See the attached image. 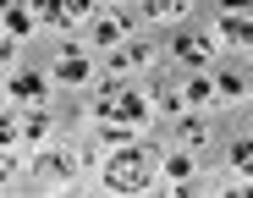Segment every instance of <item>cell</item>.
<instances>
[{
	"mask_svg": "<svg viewBox=\"0 0 253 198\" xmlns=\"http://www.w3.org/2000/svg\"><path fill=\"white\" fill-rule=\"evenodd\" d=\"M94 116H99V127L110 132V138H121L126 127H143V99L126 88V83H105L99 88V99H94Z\"/></svg>",
	"mask_w": 253,
	"mask_h": 198,
	"instance_id": "6da1fadb",
	"label": "cell"
},
{
	"mask_svg": "<svg viewBox=\"0 0 253 198\" xmlns=\"http://www.w3.org/2000/svg\"><path fill=\"white\" fill-rule=\"evenodd\" d=\"M105 187L110 193H149L154 187V154L149 149H121V154H110L105 160Z\"/></svg>",
	"mask_w": 253,
	"mask_h": 198,
	"instance_id": "7a4b0ae2",
	"label": "cell"
},
{
	"mask_svg": "<svg viewBox=\"0 0 253 198\" xmlns=\"http://www.w3.org/2000/svg\"><path fill=\"white\" fill-rule=\"evenodd\" d=\"M215 22H220L226 44H253V0H220Z\"/></svg>",
	"mask_w": 253,
	"mask_h": 198,
	"instance_id": "3957f363",
	"label": "cell"
},
{
	"mask_svg": "<svg viewBox=\"0 0 253 198\" xmlns=\"http://www.w3.org/2000/svg\"><path fill=\"white\" fill-rule=\"evenodd\" d=\"M171 55H176L182 66H204L209 55H215V44H209V39H198V33H182V39H171Z\"/></svg>",
	"mask_w": 253,
	"mask_h": 198,
	"instance_id": "277c9868",
	"label": "cell"
},
{
	"mask_svg": "<svg viewBox=\"0 0 253 198\" xmlns=\"http://www.w3.org/2000/svg\"><path fill=\"white\" fill-rule=\"evenodd\" d=\"M94 17V0H55V17H50V28H83Z\"/></svg>",
	"mask_w": 253,
	"mask_h": 198,
	"instance_id": "5b68a950",
	"label": "cell"
},
{
	"mask_svg": "<svg viewBox=\"0 0 253 198\" xmlns=\"http://www.w3.org/2000/svg\"><path fill=\"white\" fill-rule=\"evenodd\" d=\"M55 83H88V61H83L77 44L61 50V61H55Z\"/></svg>",
	"mask_w": 253,
	"mask_h": 198,
	"instance_id": "8992f818",
	"label": "cell"
},
{
	"mask_svg": "<svg viewBox=\"0 0 253 198\" xmlns=\"http://www.w3.org/2000/svg\"><path fill=\"white\" fill-rule=\"evenodd\" d=\"M33 171L44 176V182H55V187H61V182L72 176V154H39V160H33Z\"/></svg>",
	"mask_w": 253,
	"mask_h": 198,
	"instance_id": "52a82bcc",
	"label": "cell"
},
{
	"mask_svg": "<svg viewBox=\"0 0 253 198\" xmlns=\"http://www.w3.org/2000/svg\"><path fill=\"white\" fill-rule=\"evenodd\" d=\"M0 22H6V33H11V39H28L39 17H33V6H6V17H0Z\"/></svg>",
	"mask_w": 253,
	"mask_h": 198,
	"instance_id": "ba28073f",
	"label": "cell"
},
{
	"mask_svg": "<svg viewBox=\"0 0 253 198\" xmlns=\"http://www.w3.org/2000/svg\"><path fill=\"white\" fill-rule=\"evenodd\" d=\"M226 160H231V171H242V176L253 182V132H248V138H237V143L226 149Z\"/></svg>",
	"mask_w": 253,
	"mask_h": 198,
	"instance_id": "9c48e42d",
	"label": "cell"
},
{
	"mask_svg": "<svg viewBox=\"0 0 253 198\" xmlns=\"http://www.w3.org/2000/svg\"><path fill=\"white\" fill-rule=\"evenodd\" d=\"M11 94L17 99H44V77H39V72H17L11 77Z\"/></svg>",
	"mask_w": 253,
	"mask_h": 198,
	"instance_id": "30bf717a",
	"label": "cell"
},
{
	"mask_svg": "<svg viewBox=\"0 0 253 198\" xmlns=\"http://www.w3.org/2000/svg\"><path fill=\"white\" fill-rule=\"evenodd\" d=\"M165 176H171L176 187L193 182V154H165Z\"/></svg>",
	"mask_w": 253,
	"mask_h": 198,
	"instance_id": "8fae6325",
	"label": "cell"
},
{
	"mask_svg": "<svg viewBox=\"0 0 253 198\" xmlns=\"http://www.w3.org/2000/svg\"><path fill=\"white\" fill-rule=\"evenodd\" d=\"M154 99H160V110H165V116H182V110H187V94H182V88H171V83H160V94H154Z\"/></svg>",
	"mask_w": 253,
	"mask_h": 198,
	"instance_id": "7c38bea8",
	"label": "cell"
},
{
	"mask_svg": "<svg viewBox=\"0 0 253 198\" xmlns=\"http://www.w3.org/2000/svg\"><path fill=\"white\" fill-rule=\"evenodd\" d=\"M121 33H126V22H121V17H105V22L94 28V39H99L105 50H116V44H121Z\"/></svg>",
	"mask_w": 253,
	"mask_h": 198,
	"instance_id": "4fadbf2b",
	"label": "cell"
},
{
	"mask_svg": "<svg viewBox=\"0 0 253 198\" xmlns=\"http://www.w3.org/2000/svg\"><path fill=\"white\" fill-rule=\"evenodd\" d=\"M187 105H209V99H215V83H209V77H187Z\"/></svg>",
	"mask_w": 253,
	"mask_h": 198,
	"instance_id": "5bb4252c",
	"label": "cell"
},
{
	"mask_svg": "<svg viewBox=\"0 0 253 198\" xmlns=\"http://www.w3.org/2000/svg\"><path fill=\"white\" fill-rule=\"evenodd\" d=\"M22 138H33V143H44V138H50V116H44V110H33L28 121H22Z\"/></svg>",
	"mask_w": 253,
	"mask_h": 198,
	"instance_id": "9a60e30c",
	"label": "cell"
},
{
	"mask_svg": "<svg viewBox=\"0 0 253 198\" xmlns=\"http://www.w3.org/2000/svg\"><path fill=\"white\" fill-rule=\"evenodd\" d=\"M176 132H182V143H204V138H209L198 116H182V127H176Z\"/></svg>",
	"mask_w": 253,
	"mask_h": 198,
	"instance_id": "2e32d148",
	"label": "cell"
},
{
	"mask_svg": "<svg viewBox=\"0 0 253 198\" xmlns=\"http://www.w3.org/2000/svg\"><path fill=\"white\" fill-rule=\"evenodd\" d=\"M182 6H187V0H143V11H149V17H176Z\"/></svg>",
	"mask_w": 253,
	"mask_h": 198,
	"instance_id": "e0dca14e",
	"label": "cell"
},
{
	"mask_svg": "<svg viewBox=\"0 0 253 198\" xmlns=\"http://www.w3.org/2000/svg\"><path fill=\"white\" fill-rule=\"evenodd\" d=\"M220 94H226V99H237V94H242V77H237V72H226V77H220Z\"/></svg>",
	"mask_w": 253,
	"mask_h": 198,
	"instance_id": "ac0fdd59",
	"label": "cell"
},
{
	"mask_svg": "<svg viewBox=\"0 0 253 198\" xmlns=\"http://www.w3.org/2000/svg\"><path fill=\"white\" fill-rule=\"evenodd\" d=\"M17 132H22V127H17V121H6V116H0V149H6V143H11Z\"/></svg>",
	"mask_w": 253,
	"mask_h": 198,
	"instance_id": "d6986e66",
	"label": "cell"
},
{
	"mask_svg": "<svg viewBox=\"0 0 253 198\" xmlns=\"http://www.w3.org/2000/svg\"><path fill=\"white\" fill-rule=\"evenodd\" d=\"M11 176H17V165H11V154H0V187H6Z\"/></svg>",
	"mask_w": 253,
	"mask_h": 198,
	"instance_id": "ffe728a7",
	"label": "cell"
},
{
	"mask_svg": "<svg viewBox=\"0 0 253 198\" xmlns=\"http://www.w3.org/2000/svg\"><path fill=\"white\" fill-rule=\"evenodd\" d=\"M11 61V33H0V66Z\"/></svg>",
	"mask_w": 253,
	"mask_h": 198,
	"instance_id": "44dd1931",
	"label": "cell"
},
{
	"mask_svg": "<svg viewBox=\"0 0 253 198\" xmlns=\"http://www.w3.org/2000/svg\"><path fill=\"white\" fill-rule=\"evenodd\" d=\"M0 110H6V99H0Z\"/></svg>",
	"mask_w": 253,
	"mask_h": 198,
	"instance_id": "7402d4cb",
	"label": "cell"
},
{
	"mask_svg": "<svg viewBox=\"0 0 253 198\" xmlns=\"http://www.w3.org/2000/svg\"><path fill=\"white\" fill-rule=\"evenodd\" d=\"M248 127H253V121H248Z\"/></svg>",
	"mask_w": 253,
	"mask_h": 198,
	"instance_id": "603a6c76",
	"label": "cell"
}]
</instances>
